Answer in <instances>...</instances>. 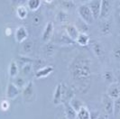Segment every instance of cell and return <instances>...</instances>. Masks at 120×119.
Listing matches in <instances>:
<instances>
[{"label":"cell","mask_w":120,"mask_h":119,"mask_svg":"<svg viewBox=\"0 0 120 119\" xmlns=\"http://www.w3.org/2000/svg\"><path fill=\"white\" fill-rule=\"evenodd\" d=\"M71 74L72 78L79 85H85L87 82L89 83L91 76L90 60L81 56L77 57L71 63Z\"/></svg>","instance_id":"6da1fadb"},{"label":"cell","mask_w":120,"mask_h":119,"mask_svg":"<svg viewBox=\"0 0 120 119\" xmlns=\"http://www.w3.org/2000/svg\"><path fill=\"white\" fill-rule=\"evenodd\" d=\"M78 15L80 20L87 25H91L94 23V18L90 12V8L87 4H82L78 7Z\"/></svg>","instance_id":"7a4b0ae2"},{"label":"cell","mask_w":120,"mask_h":119,"mask_svg":"<svg viewBox=\"0 0 120 119\" xmlns=\"http://www.w3.org/2000/svg\"><path fill=\"white\" fill-rule=\"evenodd\" d=\"M22 96L25 102H32L34 99L35 95H34V87L33 81H29L27 85L24 87L22 92Z\"/></svg>","instance_id":"3957f363"},{"label":"cell","mask_w":120,"mask_h":119,"mask_svg":"<svg viewBox=\"0 0 120 119\" xmlns=\"http://www.w3.org/2000/svg\"><path fill=\"white\" fill-rule=\"evenodd\" d=\"M112 12V5L111 2L108 0H102L101 1V6H100V14L98 19H103L104 21L108 19L109 15Z\"/></svg>","instance_id":"277c9868"},{"label":"cell","mask_w":120,"mask_h":119,"mask_svg":"<svg viewBox=\"0 0 120 119\" xmlns=\"http://www.w3.org/2000/svg\"><path fill=\"white\" fill-rule=\"evenodd\" d=\"M29 37V33H28V31L27 29L23 26V25H20L18 26L17 28L15 29V42L18 43H23L24 41H26Z\"/></svg>","instance_id":"5b68a950"},{"label":"cell","mask_w":120,"mask_h":119,"mask_svg":"<svg viewBox=\"0 0 120 119\" xmlns=\"http://www.w3.org/2000/svg\"><path fill=\"white\" fill-rule=\"evenodd\" d=\"M107 95L112 99L116 100L117 98H120V86L118 82H113L109 84L108 88V92L106 93Z\"/></svg>","instance_id":"8992f818"},{"label":"cell","mask_w":120,"mask_h":119,"mask_svg":"<svg viewBox=\"0 0 120 119\" xmlns=\"http://www.w3.org/2000/svg\"><path fill=\"white\" fill-rule=\"evenodd\" d=\"M53 31H54V24L52 21L48 22L44 29H43V32H42V40L43 42H49L51 41L52 37V34H53Z\"/></svg>","instance_id":"52a82bcc"},{"label":"cell","mask_w":120,"mask_h":119,"mask_svg":"<svg viewBox=\"0 0 120 119\" xmlns=\"http://www.w3.org/2000/svg\"><path fill=\"white\" fill-rule=\"evenodd\" d=\"M88 6L90 8V12L93 15L94 20H98L99 18L100 14V6H101V1L100 0H93L90 1L88 4Z\"/></svg>","instance_id":"ba28073f"},{"label":"cell","mask_w":120,"mask_h":119,"mask_svg":"<svg viewBox=\"0 0 120 119\" xmlns=\"http://www.w3.org/2000/svg\"><path fill=\"white\" fill-rule=\"evenodd\" d=\"M6 97L8 99H15L18 96L20 95V89H18L12 81L8 82L7 84V88H6Z\"/></svg>","instance_id":"9c48e42d"},{"label":"cell","mask_w":120,"mask_h":119,"mask_svg":"<svg viewBox=\"0 0 120 119\" xmlns=\"http://www.w3.org/2000/svg\"><path fill=\"white\" fill-rule=\"evenodd\" d=\"M65 33H66V35L71 40L75 42L77 37L79 34V30L75 24H67L65 26Z\"/></svg>","instance_id":"30bf717a"},{"label":"cell","mask_w":120,"mask_h":119,"mask_svg":"<svg viewBox=\"0 0 120 119\" xmlns=\"http://www.w3.org/2000/svg\"><path fill=\"white\" fill-rule=\"evenodd\" d=\"M101 101H102V106L105 112L108 115L113 114V103H114V100H112L107 94H103Z\"/></svg>","instance_id":"8fae6325"},{"label":"cell","mask_w":120,"mask_h":119,"mask_svg":"<svg viewBox=\"0 0 120 119\" xmlns=\"http://www.w3.org/2000/svg\"><path fill=\"white\" fill-rule=\"evenodd\" d=\"M54 71L52 66H43L42 68H40L39 70H37L35 72V77L36 78H47Z\"/></svg>","instance_id":"7c38bea8"},{"label":"cell","mask_w":120,"mask_h":119,"mask_svg":"<svg viewBox=\"0 0 120 119\" xmlns=\"http://www.w3.org/2000/svg\"><path fill=\"white\" fill-rule=\"evenodd\" d=\"M52 101L55 106L59 105L62 101V84H58L55 88Z\"/></svg>","instance_id":"4fadbf2b"},{"label":"cell","mask_w":120,"mask_h":119,"mask_svg":"<svg viewBox=\"0 0 120 119\" xmlns=\"http://www.w3.org/2000/svg\"><path fill=\"white\" fill-rule=\"evenodd\" d=\"M91 49L93 51L94 54L96 55L98 58H103L104 54H105V52H104V48L103 46L99 43L98 42H91Z\"/></svg>","instance_id":"5bb4252c"},{"label":"cell","mask_w":120,"mask_h":119,"mask_svg":"<svg viewBox=\"0 0 120 119\" xmlns=\"http://www.w3.org/2000/svg\"><path fill=\"white\" fill-rule=\"evenodd\" d=\"M8 74L9 77L11 78H15V77H17L19 74V67H18L17 62L15 60H12L10 62V65L8 68Z\"/></svg>","instance_id":"9a60e30c"},{"label":"cell","mask_w":120,"mask_h":119,"mask_svg":"<svg viewBox=\"0 0 120 119\" xmlns=\"http://www.w3.org/2000/svg\"><path fill=\"white\" fill-rule=\"evenodd\" d=\"M75 42H77L79 45H80V46H87L88 44H90V36L88 35L87 33H79V34L77 37V39H76Z\"/></svg>","instance_id":"2e32d148"},{"label":"cell","mask_w":120,"mask_h":119,"mask_svg":"<svg viewBox=\"0 0 120 119\" xmlns=\"http://www.w3.org/2000/svg\"><path fill=\"white\" fill-rule=\"evenodd\" d=\"M65 116H66L67 119L77 118V112L71 107V105L68 102L65 103Z\"/></svg>","instance_id":"e0dca14e"},{"label":"cell","mask_w":120,"mask_h":119,"mask_svg":"<svg viewBox=\"0 0 120 119\" xmlns=\"http://www.w3.org/2000/svg\"><path fill=\"white\" fill-rule=\"evenodd\" d=\"M76 119H90V111L88 107L83 106L77 112V118Z\"/></svg>","instance_id":"ac0fdd59"},{"label":"cell","mask_w":120,"mask_h":119,"mask_svg":"<svg viewBox=\"0 0 120 119\" xmlns=\"http://www.w3.org/2000/svg\"><path fill=\"white\" fill-rule=\"evenodd\" d=\"M13 83L18 89H24V87L27 85L28 82L25 80L24 77H23V76H17V77H15L14 78Z\"/></svg>","instance_id":"d6986e66"},{"label":"cell","mask_w":120,"mask_h":119,"mask_svg":"<svg viewBox=\"0 0 120 119\" xmlns=\"http://www.w3.org/2000/svg\"><path fill=\"white\" fill-rule=\"evenodd\" d=\"M34 49V42L32 40H26L22 43V50L24 54H30Z\"/></svg>","instance_id":"ffe728a7"},{"label":"cell","mask_w":120,"mask_h":119,"mask_svg":"<svg viewBox=\"0 0 120 119\" xmlns=\"http://www.w3.org/2000/svg\"><path fill=\"white\" fill-rule=\"evenodd\" d=\"M42 5V1L40 0H29L27 1V7L32 12H36Z\"/></svg>","instance_id":"44dd1931"},{"label":"cell","mask_w":120,"mask_h":119,"mask_svg":"<svg viewBox=\"0 0 120 119\" xmlns=\"http://www.w3.org/2000/svg\"><path fill=\"white\" fill-rule=\"evenodd\" d=\"M16 15L21 20L25 19V18L27 17V15H28V10H27V8L24 6H22V5L18 6L16 7Z\"/></svg>","instance_id":"7402d4cb"},{"label":"cell","mask_w":120,"mask_h":119,"mask_svg":"<svg viewBox=\"0 0 120 119\" xmlns=\"http://www.w3.org/2000/svg\"><path fill=\"white\" fill-rule=\"evenodd\" d=\"M69 104L71 105V107L76 111V112H78L79 110L80 109V107H83L84 105L82 104V102L80 101L79 99H78L77 97H72L71 99V101L69 102Z\"/></svg>","instance_id":"603a6c76"},{"label":"cell","mask_w":120,"mask_h":119,"mask_svg":"<svg viewBox=\"0 0 120 119\" xmlns=\"http://www.w3.org/2000/svg\"><path fill=\"white\" fill-rule=\"evenodd\" d=\"M100 31H101V33L104 34V35H108L111 33V24L105 20L104 22L101 24V28H100Z\"/></svg>","instance_id":"cb8c5ba5"},{"label":"cell","mask_w":120,"mask_h":119,"mask_svg":"<svg viewBox=\"0 0 120 119\" xmlns=\"http://www.w3.org/2000/svg\"><path fill=\"white\" fill-rule=\"evenodd\" d=\"M33 68L34 66L32 64V62L30 63H26L24 65L22 66V73H23V77H28L29 75H31V73L33 71Z\"/></svg>","instance_id":"d4e9b609"},{"label":"cell","mask_w":120,"mask_h":119,"mask_svg":"<svg viewBox=\"0 0 120 119\" xmlns=\"http://www.w3.org/2000/svg\"><path fill=\"white\" fill-rule=\"evenodd\" d=\"M69 19V15L66 11H63V10H60V12L57 14V21L60 22V24H64L66 23Z\"/></svg>","instance_id":"484cf974"},{"label":"cell","mask_w":120,"mask_h":119,"mask_svg":"<svg viewBox=\"0 0 120 119\" xmlns=\"http://www.w3.org/2000/svg\"><path fill=\"white\" fill-rule=\"evenodd\" d=\"M61 4V6L63 8V11H66L68 12L70 9H71L72 7H74V3L72 1H60V2Z\"/></svg>","instance_id":"4316f807"},{"label":"cell","mask_w":120,"mask_h":119,"mask_svg":"<svg viewBox=\"0 0 120 119\" xmlns=\"http://www.w3.org/2000/svg\"><path fill=\"white\" fill-rule=\"evenodd\" d=\"M120 112V99L117 98L114 100L113 103V114H114L115 116H118L119 115Z\"/></svg>","instance_id":"83f0119b"},{"label":"cell","mask_w":120,"mask_h":119,"mask_svg":"<svg viewBox=\"0 0 120 119\" xmlns=\"http://www.w3.org/2000/svg\"><path fill=\"white\" fill-rule=\"evenodd\" d=\"M42 16L40 13H37V14H35L34 15V17H33V24H34V25H35V26L39 25V24L42 23Z\"/></svg>","instance_id":"f1b7e54d"},{"label":"cell","mask_w":120,"mask_h":119,"mask_svg":"<svg viewBox=\"0 0 120 119\" xmlns=\"http://www.w3.org/2000/svg\"><path fill=\"white\" fill-rule=\"evenodd\" d=\"M103 78H105V80L108 81L110 84L114 82V75H113V73L111 71H106L103 74Z\"/></svg>","instance_id":"f546056e"},{"label":"cell","mask_w":120,"mask_h":119,"mask_svg":"<svg viewBox=\"0 0 120 119\" xmlns=\"http://www.w3.org/2000/svg\"><path fill=\"white\" fill-rule=\"evenodd\" d=\"M0 107H1V110H2V111L6 112V111L10 108V103H9V101H8L7 99H5V100H3V101L1 102Z\"/></svg>","instance_id":"4dcf8cb0"},{"label":"cell","mask_w":120,"mask_h":119,"mask_svg":"<svg viewBox=\"0 0 120 119\" xmlns=\"http://www.w3.org/2000/svg\"><path fill=\"white\" fill-rule=\"evenodd\" d=\"M11 34V28H6V35H10Z\"/></svg>","instance_id":"1f68e13d"},{"label":"cell","mask_w":120,"mask_h":119,"mask_svg":"<svg viewBox=\"0 0 120 119\" xmlns=\"http://www.w3.org/2000/svg\"><path fill=\"white\" fill-rule=\"evenodd\" d=\"M60 119H67V118H66V116H65V115H63V116H62V117H60Z\"/></svg>","instance_id":"d6a6232c"},{"label":"cell","mask_w":120,"mask_h":119,"mask_svg":"<svg viewBox=\"0 0 120 119\" xmlns=\"http://www.w3.org/2000/svg\"><path fill=\"white\" fill-rule=\"evenodd\" d=\"M98 119H105V118H104V117H101V116H98Z\"/></svg>","instance_id":"836d02e7"}]
</instances>
